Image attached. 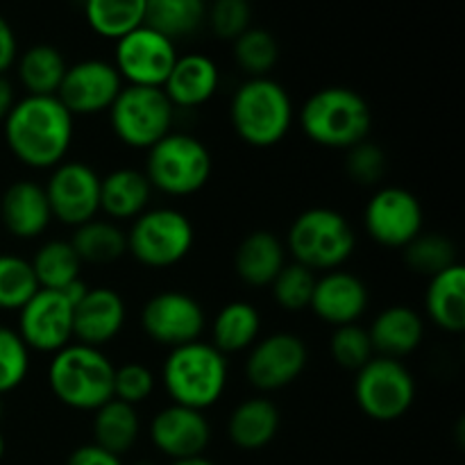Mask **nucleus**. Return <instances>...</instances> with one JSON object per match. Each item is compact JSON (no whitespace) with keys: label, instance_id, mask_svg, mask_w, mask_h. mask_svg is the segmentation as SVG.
Returning a JSON list of instances; mask_svg holds the SVG:
<instances>
[{"label":"nucleus","instance_id":"f257e3e1","mask_svg":"<svg viewBox=\"0 0 465 465\" xmlns=\"http://www.w3.org/2000/svg\"><path fill=\"white\" fill-rule=\"evenodd\" d=\"M5 141L27 168L45 171L64 162L73 143V114L57 95H27L5 118Z\"/></svg>","mask_w":465,"mask_h":465},{"label":"nucleus","instance_id":"f03ea898","mask_svg":"<svg viewBox=\"0 0 465 465\" xmlns=\"http://www.w3.org/2000/svg\"><path fill=\"white\" fill-rule=\"evenodd\" d=\"M114 363L100 348L66 345L54 352L48 384L54 398L75 411H95L114 398Z\"/></svg>","mask_w":465,"mask_h":465},{"label":"nucleus","instance_id":"7ed1b4c3","mask_svg":"<svg viewBox=\"0 0 465 465\" xmlns=\"http://www.w3.org/2000/svg\"><path fill=\"white\" fill-rule=\"evenodd\" d=\"M162 380L173 404L204 411L213 407L225 393V354L203 341L173 348L163 361Z\"/></svg>","mask_w":465,"mask_h":465},{"label":"nucleus","instance_id":"20e7f679","mask_svg":"<svg viewBox=\"0 0 465 465\" xmlns=\"http://www.w3.org/2000/svg\"><path fill=\"white\" fill-rule=\"evenodd\" d=\"M300 123L313 143L331 150H350L366 141L372 112L357 91L348 86H327L309 95Z\"/></svg>","mask_w":465,"mask_h":465},{"label":"nucleus","instance_id":"39448f33","mask_svg":"<svg viewBox=\"0 0 465 465\" xmlns=\"http://www.w3.org/2000/svg\"><path fill=\"white\" fill-rule=\"evenodd\" d=\"M236 136L252 148H272L293 125V103L280 82L250 77L236 89L230 107Z\"/></svg>","mask_w":465,"mask_h":465},{"label":"nucleus","instance_id":"423d86ee","mask_svg":"<svg viewBox=\"0 0 465 465\" xmlns=\"http://www.w3.org/2000/svg\"><path fill=\"white\" fill-rule=\"evenodd\" d=\"M295 263L309 271H339L357 248V234L341 212L313 207L300 213L286 236Z\"/></svg>","mask_w":465,"mask_h":465},{"label":"nucleus","instance_id":"0eeeda50","mask_svg":"<svg viewBox=\"0 0 465 465\" xmlns=\"http://www.w3.org/2000/svg\"><path fill=\"white\" fill-rule=\"evenodd\" d=\"M212 168V153L203 141L184 132H171L148 150L145 177L153 189L184 198L207 184Z\"/></svg>","mask_w":465,"mask_h":465},{"label":"nucleus","instance_id":"6e6552de","mask_svg":"<svg viewBox=\"0 0 465 465\" xmlns=\"http://www.w3.org/2000/svg\"><path fill=\"white\" fill-rule=\"evenodd\" d=\"M175 107L159 86H123L109 107L114 134L127 148L150 150L171 134Z\"/></svg>","mask_w":465,"mask_h":465},{"label":"nucleus","instance_id":"1a4fd4ad","mask_svg":"<svg viewBox=\"0 0 465 465\" xmlns=\"http://www.w3.org/2000/svg\"><path fill=\"white\" fill-rule=\"evenodd\" d=\"M193 223L182 212L159 207L134 218L127 232V252L148 268H171L191 252Z\"/></svg>","mask_w":465,"mask_h":465},{"label":"nucleus","instance_id":"9d476101","mask_svg":"<svg viewBox=\"0 0 465 465\" xmlns=\"http://www.w3.org/2000/svg\"><path fill=\"white\" fill-rule=\"evenodd\" d=\"M354 398L371 420L393 422L413 407L416 380L398 359L372 357L357 371Z\"/></svg>","mask_w":465,"mask_h":465},{"label":"nucleus","instance_id":"9b49d317","mask_svg":"<svg viewBox=\"0 0 465 465\" xmlns=\"http://www.w3.org/2000/svg\"><path fill=\"white\" fill-rule=\"evenodd\" d=\"M177 57L180 54L175 41L159 35L153 27L141 25L116 41L114 66L121 80H127V84L162 89Z\"/></svg>","mask_w":465,"mask_h":465},{"label":"nucleus","instance_id":"f8f14e48","mask_svg":"<svg viewBox=\"0 0 465 465\" xmlns=\"http://www.w3.org/2000/svg\"><path fill=\"white\" fill-rule=\"evenodd\" d=\"M50 213L59 223L80 227L100 212V177L82 162H62L50 173L44 186Z\"/></svg>","mask_w":465,"mask_h":465},{"label":"nucleus","instance_id":"ddd939ff","mask_svg":"<svg viewBox=\"0 0 465 465\" xmlns=\"http://www.w3.org/2000/svg\"><path fill=\"white\" fill-rule=\"evenodd\" d=\"M363 227L384 248H404L422 232V204L400 186L380 189L366 204Z\"/></svg>","mask_w":465,"mask_h":465},{"label":"nucleus","instance_id":"4468645a","mask_svg":"<svg viewBox=\"0 0 465 465\" xmlns=\"http://www.w3.org/2000/svg\"><path fill=\"white\" fill-rule=\"evenodd\" d=\"M18 336L27 350L59 352L73 341V304L59 291L39 289L18 309Z\"/></svg>","mask_w":465,"mask_h":465},{"label":"nucleus","instance_id":"2eb2a0df","mask_svg":"<svg viewBox=\"0 0 465 465\" xmlns=\"http://www.w3.org/2000/svg\"><path fill=\"white\" fill-rule=\"evenodd\" d=\"M204 309L191 295L180 291H163L145 302L141 313L143 331L159 345L180 348V345L200 341L204 331Z\"/></svg>","mask_w":465,"mask_h":465},{"label":"nucleus","instance_id":"dca6fc26","mask_svg":"<svg viewBox=\"0 0 465 465\" xmlns=\"http://www.w3.org/2000/svg\"><path fill=\"white\" fill-rule=\"evenodd\" d=\"M121 89L123 80L114 64L103 59H84L66 68L57 98L73 116H94L109 112Z\"/></svg>","mask_w":465,"mask_h":465},{"label":"nucleus","instance_id":"f3484780","mask_svg":"<svg viewBox=\"0 0 465 465\" xmlns=\"http://www.w3.org/2000/svg\"><path fill=\"white\" fill-rule=\"evenodd\" d=\"M309 361L307 345L295 334H271L257 341L245 361V375L259 391H280L293 384Z\"/></svg>","mask_w":465,"mask_h":465},{"label":"nucleus","instance_id":"a211bd4d","mask_svg":"<svg viewBox=\"0 0 465 465\" xmlns=\"http://www.w3.org/2000/svg\"><path fill=\"white\" fill-rule=\"evenodd\" d=\"M150 440L163 457L173 461L203 457L212 440V427L204 418V411L171 404L162 409L150 422Z\"/></svg>","mask_w":465,"mask_h":465},{"label":"nucleus","instance_id":"6ab92c4d","mask_svg":"<svg viewBox=\"0 0 465 465\" xmlns=\"http://www.w3.org/2000/svg\"><path fill=\"white\" fill-rule=\"evenodd\" d=\"M125 300L114 289H89L73 307V339L82 345L100 348L121 334L125 325Z\"/></svg>","mask_w":465,"mask_h":465},{"label":"nucleus","instance_id":"aec40b11","mask_svg":"<svg viewBox=\"0 0 465 465\" xmlns=\"http://www.w3.org/2000/svg\"><path fill=\"white\" fill-rule=\"evenodd\" d=\"M309 309L334 327L354 325L368 309V289L352 272L330 271L316 277Z\"/></svg>","mask_w":465,"mask_h":465},{"label":"nucleus","instance_id":"412c9836","mask_svg":"<svg viewBox=\"0 0 465 465\" xmlns=\"http://www.w3.org/2000/svg\"><path fill=\"white\" fill-rule=\"evenodd\" d=\"M0 221L16 239H36L48 230L53 213L44 186L35 182H14L0 200Z\"/></svg>","mask_w":465,"mask_h":465},{"label":"nucleus","instance_id":"4be33fe9","mask_svg":"<svg viewBox=\"0 0 465 465\" xmlns=\"http://www.w3.org/2000/svg\"><path fill=\"white\" fill-rule=\"evenodd\" d=\"M221 84V71L216 62L203 53H191L177 57L175 66L163 82V94L173 107H200L213 98Z\"/></svg>","mask_w":465,"mask_h":465},{"label":"nucleus","instance_id":"5701e85b","mask_svg":"<svg viewBox=\"0 0 465 465\" xmlns=\"http://www.w3.org/2000/svg\"><path fill=\"white\" fill-rule=\"evenodd\" d=\"M150 186L145 173L134 168H118L100 180V212L112 221H134L150 203Z\"/></svg>","mask_w":465,"mask_h":465},{"label":"nucleus","instance_id":"b1692460","mask_svg":"<svg viewBox=\"0 0 465 465\" xmlns=\"http://www.w3.org/2000/svg\"><path fill=\"white\" fill-rule=\"evenodd\" d=\"M425 307L439 330L461 334L465 330V268L461 263L430 277Z\"/></svg>","mask_w":465,"mask_h":465},{"label":"nucleus","instance_id":"393cba45","mask_svg":"<svg viewBox=\"0 0 465 465\" xmlns=\"http://www.w3.org/2000/svg\"><path fill=\"white\" fill-rule=\"evenodd\" d=\"M236 272L250 286H271L286 266V248L272 232L259 230L245 236L236 248Z\"/></svg>","mask_w":465,"mask_h":465},{"label":"nucleus","instance_id":"a878e982","mask_svg":"<svg viewBox=\"0 0 465 465\" xmlns=\"http://www.w3.org/2000/svg\"><path fill=\"white\" fill-rule=\"evenodd\" d=\"M368 334H371L372 348L381 352V357L398 359L418 350L425 336V325L413 309L398 304V307L384 309L375 318Z\"/></svg>","mask_w":465,"mask_h":465},{"label":"nucleus","instance_id":"bb28decb","mask_svg":"<svg viewBox=\"0 0 465 465\" xmlns=\"http://www.w3.org/2000/svg\"><path fill=\"white\" fill-rule=\"evenodd\" d=\"M280 431V411L266 398L245 400L232 411L227 434L232 443L245 452L266 448Z\"/></svg>","mask_w":465,"mask_h":465},{"label":"nucleus","instance_id":"cd10ccee","mask_svg":"<svg viewBox=\"0 0 465 465\" xmlns=\"http://www.w3.org/2000/svg\"><path fill=\"white\" fill-rule=\"evenodd\" d=\"M259 330H262V318L252 304L243 300L227 302L213 318L212 345L223 354L243 352L257 343Z\"/></svg>","mask_w":465,"mask_h":465},{"label":"nucleus","instance_id":"c85d7f7f","mask_svg":"<svg viewBox=\"0 0 465 465\" xmlns=\"http://www.w3.org/2000/svg\"><path fill=\"white\" fill-rule=\"evenodd\" d=\"M141 420L136 409L112 398L94 411V443L107 452L123 457L139 439Z\"/></svg>","mask_w":465,"mask_h":465},{"label":"nucleus","instance_id":"c756f323","mask_svg":"<svg viewBox=\"0 0 465 465\" xmlns=\"http://www.w3.org/2000/svg\"><path fill=\"white\" fill-rule=\"evenodd\" d=\"M66 68V59L54 45L36 44L18 59V80L27 95H57Z\"/></svg>","mask_w":465,"mask_h":465},{"label":"nucleus","instance_id":"7c9ffc66","mask_svg":"<svg viewBox=\"0 0 465 465\" xmlns=\"http://www.w3.org/2000/svg\"><path fill=\"white\" fill-rule=\"evenodd\" d=\"M204 21H207L204 0H148L145 5V25L171 41L193 35Z\"/></svg>","mask_w":465,"mask_h":465},{"label":"nucleus","instance_id":"2f4dec72","mask_svg":"<svg viewBox=\"0 0 465 465\" xmlns=\"http://www.w3.org/2000/svg\"><path fill=\"white\" fill-rule=\"evenodd\" d=\"M145 5L148 0H84V16L95 35L118 41L145 25Z\"/></svg>","mask_w":465,"mask_h":465},{"label":"nucleus","instance_id":"473e14b6","mask_svg":"<svg viewBox=\"0 0 465 465\" xmlns=\"http://www.w3.org/2000/svg\"><path fill=\"white\" fill-rule=\"evenodd\" d=\"M73 250L82 263H112L127 252V234L109 221H89L75 227Z\"/></svg>","mask_w":465,"mask_h":465},{"label":"nucleus","instance_id":"72a5a7b5","mask_svg":"<svg viewBox=\"0 0 465 465\" xmlns=\"http://www.w3.org/2000/svg\"><path fill=\"white\" fill-rule=\"evenodd\" d=\"M30 263L39 289L64 291L71 282L80 280L82 262L71 241H48L36 250Z\"/></svg>","mask_w":465,"mask_h":465},{"label":"nucleus","instance_id":"f704fd0d","mask_svg":"<svg viewBox=\"0 0 465 465\" xmlns=\"http://www.w3.org/2000/svg\"><path fill=\"white\" fill-rule=\"evenodd\" d=\"M404 262L411 271L420 275L434 277L445 268L459 263L457 248L448 236L440 234H418L409 245H404Z\"/></svg>","mask_w":465,"mask_h":465},{"label":"nucleus","instance_id":"c9c22d12","mask_svg":"<svg viewBox=\"0 0 465 465\" xmlns=\"http://www.w3.org/2000/svg\"><path fill=\"white\" fill-rule=\"evenodd\" d=\"M39 291L35 271L27 259L0 254V309L18 312Z\"/></svg>","mask_w":465,"mask_h":465},{"label":"nucleus","instance_id":"e433bc0d","mask_svg":"<svg viewBox=\"0 0 465 465\" xmlns=\"http://www.w3.org/2000/svg\"><path fill=\"white\" fill-rule=\"evenodd\" d=\"M277 57H280V48H277L275 36L263 27H248L234 41L236 64L250 77H266V73L277 64Z\"/></svg>","mask_w":465,"mask_h":465},{"label":"nucleus","instance_id":"4c0bfd02","mask_svg":"<svg viewBox=\"0 0 465 465\" xmlns=\"http://www.w3.org/2000/svg\"><path fill=\"white\" fill-rule=\"evenodd\" d=\"M272 298L286 312H302L309 309L316 286V275L300 263H286L280 275L272 280Z\"/></svg>","mask_w":465,"mask_h":465},{"label":"nucleus","instance_id":"58836bf2","mask_svg":"<svg viewBox=\"0 0 465 465\" xmlns=\"http://www.w3.org/2000/svg\"><path fill=\"white\" fill-rule=\"evenodd\" d=\"M330 352L331 359L339 363L341 368H348V371H359V368L366 366L372 359V341L368 330L354 325H343L336 327L334 334L330 341Z\"/></svg>","mask_w":465,"mask_h":465},{"label":"nucleus","instance_id":"ea45409f","mask_svg":"<svg viewBox=\"0 0 465 465\" xmlns=\"http://www.w3.org/2000/svg\"><path fill=\"white\" fill-rule=\"evenodd\" d=\"M30 371V350L18 331L0 327V395L18 389Z\"/></svg>","mask_w":465,"mask_h":465},{"label":"nucleus","instance_id":"a19ab883","mask_svg":"<svg viewBox=\"0 0 465 465\" xmlns=\"http://www.w3.org/2000/svg\"><path fill=\"white\" fill-rule=\"evenodd\" d=\"M207 21L218 39L236 41L248 27H252L250 0H213L212 7H207Z\"/></svg>","mask_w":465,"mask_h":465},{"label":"nucleus","instance_id":"79ce46f5","mask_svg":"<svg viewBox=\"0 0 465 465\" xmlns=\"http://www.w3.org/2000/svg\"><path fill=\"white\" fill-rule=\"evenodd\" d=\"M348 168L350 180L357 182V184L372 186L375 182L381 180L386 171V154L380 145L371 143V141H361V143L352 145L348 150Z\"/></svg>","mask_w":465,"mask_h":465},{"label":"nucleus","instance_id":"37998d69","mask_svg":"<svg viewBox=\"0 0 465 465\" xmlns=\"http://www.w3.org/2000/svg\"><path fill=\"white\" fill-rule=\"evenodd\" d=\"M154 391V375L141 363H125L114 372V398L136 407Z\"/></svg>","mask_w":465,"mask_h":465},{"label":"nucleus","instance_id":"c03bdc74","mask_svg":"<svg viewBox=\"0 0 465 465\" xmlns=\"http://www.w3.org/2000/svg\"><path fill=\"white\" fill-rule=\"evenodd\" d=\"M66 465H123V461L121 457L107 452V450H103L100 445L89 443V445H80L75 452H71Z\"/></svg>","mask_w":465,"mask_h":465},{"label":"nucleus","instance_id":"a18cd8bd","mask_svg":"<svg viewBox=\"0 0 465 465\" xmlns=\"http://www.w3.org/2000/svg\"><path fill=\"white\" fill-rule=\"evenodd\" d=\"M18 57V44L16 35H14L12 25L0 16V75H5V71L12 68V64Z\"/></svg>","mask_w":465,"mask_h":465},{"label":"nucleus","instance_id":"49530a36","mask_svg":"<svg viewBox=\"0 0 465 465\" xmlns=\"http://www.w3.org/2000/svg\"><path fill=\"white\" fill-rule=\"evenodd\" d=\"M14 104H16V98H14L12 82L5 75H0V121H5L9 116Z\"/></svg>","mask_w":465,"mask_h":465},{"label":"nucleus","instance_id":"de8ad7c7","mask_svg":"<svg viewBox=\"0 0 465 465\" xmlns=\"http://www.w3.org/2000/svg\"><path fill=\"white\" fill-rule=\"evenodd\" d=\"M86 291H89V286H86L84 282H82V280H75V282H71V284H68L66 289H64V291H59V293H62L64 298H66L68 302H71L73 307H75V304L80 302L82 298H84V295H86Z\"/></svg>","mask_w":465,"mask_h":465},{"label":"nucleus","instance_id":"09e8293b","mask_svg":"<svg viewBox=\"0 0 465 465\" xmlns=\"http://www.w3.org/2000/svg\"><path fill=\"white\" fill-rule=\"evenodd\" d=\"M171 465H216L209 461L207 457H191V459H177V461H173Z\"/></svg>","mask_w":465,"mask_h":465},{"label":"nucleus","instance_id":"8fccbe9b","mask_svg":"<svg viewBox=\"0 0 465 465\" xmlns=\"http://www.w3.org/2000/svg\"><path fill=\"white\" fill-rule=\"evenodd\" d=\"M3 454H5V439L3 434H0V459H3Z\"/></svg>","mask_w":465,"mask_h":465},{"label":"nucleus","instance_id":"3c124183","mask_svg":"<svg viewBox=\"0 0 465 465\" xmlns=\"http://www.w3.org/2000/svg\"><path fill=\"white\" fill-rule=\"evenodd\" d=\"M134 465H154V463H150V461H139V463H134Z\"/></svg>","mask_w":465,"mask_h":465},{"label":"nucleus","instance_id":"603ef678","mask_svg":"<svg viewBox=\"0 0 465 465\" xmlns=\"http://www.w3.org/2000/svg\"><path fill=\"white\" fill-rule=\"evenodd\" d=\"M0 416H3V400H0Z\"/></svg>","mask_w":465,"mask_h":465}]
</instances>
